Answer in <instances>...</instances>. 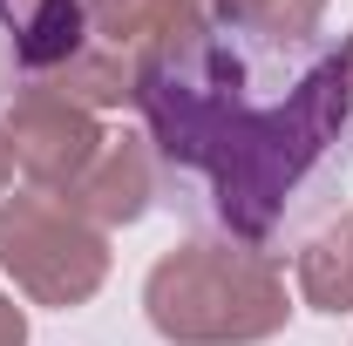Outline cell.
<instances>
[{"mask_svg":"<svg viewBox=\"0 0 353 346\" xmlns=\"http://www.w3.org/2000/svg\"><path fill=\"white\" fill-rule=\"evenodd\" d=\"M7 176H14V150H7V130H0V190H7Z\"/></svg>","mask_w":353,"mask_h":346,"instance_id":"cell-11","label":"cell"},{"mask_svg":"<svg viewBox=\"0 0 353 346\" xmlns=\"http://www.w3.org/2000/svg\"><path fill=\"white\" fill-rule=\"evenodd\" d=\"M143 312L170 346H252L272 340L292 305H285L279 265L265 252L231 245V238L224 245L197 238V245H176L150 265Z\"/></svg>","mask_w":353,"mask_h":346,"instance_id":"cell-2","label":"cell"},{"mask_svg":"<svg viewBox=\"0 0 353 346\" xmlns=\"http://www.w3.org/2000/svg\"><path fill=\"white\" fill-rule=\"evenodd\" d=\"M211 28L224 34H252V41H312L326 0H204Z\"/></svg>","mask_w":353,"mask_h":346,"instance_id":"cell-9","label":"cell"},{"mask_svg":"<svg viewBox=\"0 0 353 346\" xmlns=\"http://www.w3.org/2000/svg\"><path fill=\"white\" fill-rule=\"evenodd\" d=\"M0 28H14V54L34 82H48L61 61L88 48L82 0H0Z\"/></svg>","mask_w":353,"mask_h":346,"instance_id":"cell-6","label":"cell"},{"mask_svg":"<svg viewBox=\"0 0 353 346\" xmlns=\"http://www.w3.org/2000/svg\"><path fill=\"white\" fill-rule=\"evenodd\" d=\"M0 130H7L14 163L34 176L41 190H68V183L95 163V150H102L95 116H88L82 102H68L61 88H48V82H28L7 102V123H0Z\"/></svg>","mask_w":353,"mask_h":346,"instance_id":"cell-4","label":"cell"},{"mask_svg":"<svg viewBox=\"0 0 353 346\" xmlns=\"http://www.w3.org/2000/svg\"><path fill=\"white\" fill-rule=\"evenodd\" d=\"M292 278L312 312H353V211H340L326 231L306 238V252L292 258Z\"/></svg>","mask_w":353,"mask_h":346,"instance_id":"cell-8","label":"cell"},{"mask_svg":"<svg viewBox=\"0 0 353 346\" xmlns=\"http://www.w3.org/2000/svg\"><path fill=\"white\" fill-rule=\"evenodd\" d=\"M0 265L34 305H82L109 278V245L61 197H0Z\"/></svg>","mask_w":353,"mask_h":346,"instance_id":"cell-3","label":"cell"},{"mask_svg":"<svg viewBox=\"0 0 353 346\" xmlns=\"http://www.w3.org/2000/svg\"><path fill=\"white\" fill-rule=\"evenodd\" d=\"M340 48H347V88H353V34H347V41H340Z\"/></svg>","mask_w":353,"mask_h":346,"instance_id":"cell-12","label":"cell"},{"mask_svg":"<svg viewBox=\"0 0 353 346\" xmlns=\"http://www.w3.org/2000/svg\"><path fill=\"white\" fill-rule=\"evenodd\" d=\"M88 14V34H102V48H163L170 34L183 28H197L204 14H197V0H82Z\"/></svg>","mask_w":353,"mask_h":346,"instance_id":"cell-7","label":"cell"},{"mask_svg":"<svg viewBox=\"0 0 353 346\" xmlns=\"http://www.w3.org/2000/svg\"><path fill=\"white\" fill-rule=\"evenodd\" d=\"M0 346H28V312L0 292Z\"/></svg>","mask_w":353,"mask_h":346,"instance_id":"cell-10","label":"cell"},{"mask_svg":"<svg viewBox=\"0 0 353 346\" xmlns=\"http://www.w3.org/2000/svg\"><path fill=\"white\" fill-rule=\"evenodd\" d=\"M150 197H157V170H150V150L136 136H102L95 163L61 190V204L82 211L95 231L102 224H136V217L150 211Z\"/></svg>","mask_w":353,"mask_h":346,"instance_id":"cell-5","label":"cell"},{"mask_svg":"<svg viewBox=\"0 0 353 346\" xmlns=\"http://www.w3.org/2000/svg\"><path fill=\"white\" fill-rule=\"evenodd\" d=\"M136 109L224 231L265 245L353 116L347 48L252 41L197 21L136 61Z\"/></svg>","mask_w":353,"mask_h":346,"instance_id":"cell-1","label":"cell"}]
</instances>
